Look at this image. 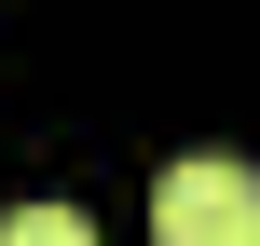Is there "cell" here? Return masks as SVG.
Masks as SVG:
<instances>
[{
    "mask_svg": "<svg viewBox=\"0 0 260 246\" xmlns=\"http://www.w3.org/2000/svg\"><path fill=\"white\" fill-rule=\"evenodd\" d=\"M151 246H260V178L247 164H165Z\"/></svg>",
    "mask_w": 260,
    "mask_h": 246,
    "instance_id": "6da1fadb",
    "label": "cell"
},
{
    "mask_svg": "<svg viewBox=\"0 0 260 246\" xmlns=\"http://www.w3.org/2000/svg\"><path fill=\"white\" fill-rule=\"evenodd\" d=\"M0 246H96V219H82V205H14Z\"/></svg>",
    "mask_w": 260,
    "mask_h": 246,
    "instance_id": "7a4b0ae2",
    "label": "cell"
}]
</instances>
